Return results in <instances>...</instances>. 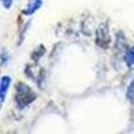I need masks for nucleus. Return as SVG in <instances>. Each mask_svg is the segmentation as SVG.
<instances>
[{
  "label": "nucleus",
  "instance_id": "nucleus-1",
  "mask_svg": "<svg viewBox=\"0 0 134 134\" xmlns=\"http://www.w3.org/2000/svg\"><path fill=\"white\" fill-rule=\"evenodd\" d=\"M36 99V94L32 88L23 82H19L15 86V105L18 109L28 107Z\"/></svg>",
  "mask_w": 134,
  "mask_h": 134
},
{
  "label": "nucleus",
  "instance_id": "nucleus-5",
  "mask_svg": "<svg viewBox=\"0 0 134 134\" xmlns=\"http://www.w3.org/2000/svg\"><path fill=\"white\" fill-rule=\"evenodd\" d=\"M43 5V0H28L27 5L23 8V15L31 16L40 9V7Z\"/></svg>",
  "mask_w": 134,
  "mask_h": 134
},
{
  "label": "nucleus",
  "instance_id": "nucleus-2",
  "mask_svg": "<svg viewBox=\"0 0 134 134\" xmlns=\"http://www.w3.org/2000/svg\"><path fill=\"white\" fill-rule=\"evenodd\" d=\"M110 32H109V23L107 21H105V23H102L97 32H95V43L97 46L100 47V48H107L110 46Z\"/></svg>",
  "mask_w": 134,
  "mask_h": 134
},
{
  "label": "nucleus",
  "instance_id": "nucleus-7",
  "mask_svg": "<svg viewBox=\"0 0 134 134\" xmlns=\"http://www.w3.org/2000/svg\"><path fill=\"white\" fill-rule=\"evenodd\" d=\"M126 99L129 100V102L134 103V78L130 81V83L126 88Z\"/></svg>",
  "mask_w": 134,
  "mask_h": 134
},
{
  "label": "nucleus",
  "instance_id": "nucleus-4",
  "mask_svg": "<svg viewBox=\"0 0 134 134\" xmlns=\"http://www.w3.org/2000/svg\"><path fill=\"white\" fill-rule=\"evenodd\" d=\"M12 83V78L8 76V75H3L0 78V103H4V100L7 98L8 90H9V86Z\"/></svg>",
  "mask_w": 134,
  "mask_h": 134
},
{
  "label": "nucleus",
  "instance_id": "nucleus-8",
  "mask_svg": "<svg viewBox=\"0 0 134 134\" xmlns=\"http://www.w3.org/2000/svg\"><path fill=\"white\" fill-rule=\"evenodd\" d=\"M0 2H2V5L4 9H9L14 4V0H0Z\"/></svg>",
  "mask_w": 134,
  "mask_h": 134
},
{
  "label": "nucleus",
  "instance_id": "nucleus-3",
  "mask_svg": "<svg viewBox=\"0 0 134 134\" xmlns=\"http://www.w3.org/2000/svg\"><path fill=\"white\" fill-rule=\"evenodd\" d=\"M114 50L117 52V55H124L125 51L127 50L126 47V38L124 35V32L118 31L115 34V39H114Z\"/></svg>",
  "mask_w": 134,
  "mask_h": 134
},
{
  "label": "nucleus",
  "instance_id": "nucleus-6",
  "mask_svg": "<svg viewBox=\"0 0 134 134\" xmlns=\"http://www.w3.org/2000/svg\"><path fill=\"white\" fill-rule=\"evenodd\" d=\"M124 60H125L127 67H133L134 66V46L127 47V50L124 54Z\"/></svg>",
  "mask_w": 134,
  "mask_h": 134
}]
</instances>
